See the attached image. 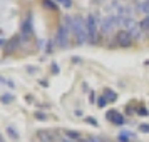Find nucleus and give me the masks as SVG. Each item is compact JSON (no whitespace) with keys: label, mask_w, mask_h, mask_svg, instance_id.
I'll return each mask as SVG.
<instances>
[{"label":"nucleus","mask_w":149,"mask_h":142,"mask_svg":"<svg viewBox=\"0 0 149 142\" xmlns=\"http://www.w3.org/2000/svg\"><path fill=\"white\" fill-rule=\"evenodd\" d=\"M72 30H74V35L77 39V44H84V42L89 40L87 37V25L84 24L81 17H75L72 20Z\"/></svg>","instance_id":"1"},{"label":"nucleus","mask_w":149,"mask_h":142,"mask_svg":"<svg viewBox=\"0 0 149 142\" xmlns=\"http://www.w3.org/2000/svg\"><path fill=\"white\" fill-rule=\"evenodd\" d=\"M86 25H87V37L89 42L95 44L97 39H99V24H97V19L95 15H87V20H86Z\"/></svg>","instance_id":"2"},{"label":"nucleus","mask_w":149,"mask_h":142,"mask_svg":"<svg viewBox=\"0 0 149 142\" xmlns=\"http://www.w3.org/2000/svg\"><path fill=\"white\" fill-rule=\"evenodd\" d=\"M119 22L121 19L119 17H114V15H109L106 19H102V22L99 24V27H101V32L102 34H111V32H114L117 25H119Z\"/></svg>","instance_id":"3"},{"label":"nucleus","mask_w":149,"mask_h":142,"mask_svg":"<svg viewBox=\"0 0 149 142\" xmlns=\"http://www.w3.org/2000/svg\"><path fill=\"white\" fill-rule=\"evenodd\" d=\"M122 22H124V27H126V30L132 35V39L139 40V39L142 37V28H141V25H139L136 20L127 19V20H122Z\"/></svg>","instance_id":"4"},{"label":"nucleus","mask_w":149,"mask_h":142,"mask_svg":"<svg viewBox=\"0 0 149 142\" xmlns=\"http://www.w3.org/2000/svg\"><path fill=\"white\" fill-rule=\"evenodd\" d=\"M116 40H117L119 47H131L132 45V35L129 34L127 30H121L116 35Z\"/></svg>","instance_id":"5"},{"label":"nucleus","mask_w":149,"mask_h":142,"mask_svg":"<svg viewBox=\"0 0 149 142\" xmlns=\"http://www.w3.org/2000/svg\"><path fill=\"white\" fill-rule=\"evenodd\" d=\"M57 44H59V47H69V28L65 25H62L59 27L57 30Z\"/></svg>","instance_id":"6"},{"label":"nucleus","mask_w":149,"mask_h":142,"mask_svg":"<svg viewBox=\"0 0 149 142\" xmlns=\"http://www.w3.org/2000/svg\"><path fill=\"white\" fill-rule=\"evenodd\" d=\"M106 117H107L112 124H124V117H122V114H119L117 110H109L107 114H106Z\"/></svg>","instance_id":"7"},{"label":"nucleus","mask_w":149,"mask_h":142,"mask_svg":"<svg viewBox=\"0 0 149 142\" xmlns=\"http://www.w3.org/2000/svg\"><path fill=\"white\" fill-rule=\"evenodd\" d=\"M37 137H39L40 142H54L55 141V135L52 132H47V130H39Z\"/></svg>","instance_id":"8"},{"label":"nucleus","mask_w":149,"mask_h":142,"mask_svg":"<svg viewBox=\"0 0 149 142\" xmlns=\"http://www.w3.org/2000/svg\"><path fill=\"white\" fill-rule=\"evenodd\" d=\"M17 47H19V37H14V40H8L5 44V54H10V52L17 50Z\"/></svg>","instance_id":"9"},{"label":"nucleus","mask_w":149,"mask_h":142,"mask_svg":"<svg viewBox=\"0 0 149 142\" xmlns=\"http://www.w3.org/2000/svg\"><path fill=\"white\" fill-rule=\"evenodd\" d=\"M104 97L107 99V102H114L116 99H117V95H116V92H112L111 89H106V92H104Z\"/></svg>","instance_id":"10"},{"label":"nucleus","mask_w":149,"mask_h":142,"mask_svg":"<svg viewBox=\"0 0 149 142\" xmlns=\"http://www.w3.org/2000/svg\"><path fill=\"white\" fill-rule=\"evenodd\" d=\"M137 10H139V12H144V14H149V0L141 2V3L137 5Z\"/></svg>","instance_id":"11"},{"label":"nucleus","mask_w":149,"mask_h":142,"mask_svg":"<svg viewBox=\"0 0 149 142\" xmlns=\"http://www.w3.org/2000/svg\"><path fill=\"white\" fill-rule=\"evenodd\" d=\"M139 25H141L142 32H149V17H146V19H142V20L139 22Z\"/></svg>","instance_id":"12"},{"label":"nucleus","mask_w":149,"mask_h":142,"mask_svg":"<svg viewBox=\"0 0 149 142\" xmlns=\"http://www.w3.org/2000/svg\"><path fill=\"white\" fill-rule=\"evenodd\" d=\"M84 142H109V141H104L101 137H89V139H86Z\"/></svg>","instance_id":"13"},{"label":"nucleus","mask_w":149,"mask_h":142,"mask_svg":"<svg viewBox=\"0 0 149 142\" xmlns=\"http://www.w3.org/2000/svg\"><path fill=\"white\" fill-rule=\"evenodd\" d=\"M106 104H107V99H106L104 95H102V97H99V100H97V105H99V107H104Z\"/></svg>","instance_id":"14"},{"label":"nucleus","mask_w":149,"mask_h":142,"mask_svg":"<svg viewBox=\"0 0 149 142\" xmlns=\"http://www.w3.org/2000/svg\"><path fill=\"white\" fill-rule=\"evenodd\" d=\"M14 100V97H12V95H2V102H3V104H8V102H12Z\"/></svg>","instance_id":"15"},{"label":"nucleus","mask_w":149,"mask_h":142,"mask_svg":"<svg viewBox=\"0 0 149 142\" xmlns=\"http://www.w3.org/2000/svg\"><path fill=\"white\" fill-rule=\"evenodd\" d=\"M139 130H141V132L149 134V124H141V125H139Z\"/></svg>","instance_id":"16"},{"label":"nucleus","mask_w":149,"mask_h":142,"mask_svg":"<svg viewBox=\"0 0 149 142\" xmlns=\"http://www.w3.org/2000/svg\"><path fill=\"white\" fill-rule=\"evenodd\" d=\"M35 119H37V121H45V119H47V115L42 114V112H37V114H35Z\"/></svg>","instance_id":"17"},{"label":"nucleus","mask_w":149,"mask_h":142,"mask_svg":"<svg viewBox=\"0 0 149 142\" xmlns=\"http://www.w3.org/2000/svg\"><path fill=\"white\" fill-rule=\"evenodd\" d=\"M7 130H8V135H10V137H14V139H17V137H19V135H17V132H15L12 127H8Z\"/></svg>","instance_id":"18"},{"label":"nucleus","mask_w":149,"mask_h":142,"mask_svg":"<svg viewBox=\"0 0 149 142\" xmlns=\"http://www.w3.org/2000/svg\"><path fill=\"white\" fill-rule=\"evenodd\" d=\"M44 5L49 7V8H52V10H55V5L52 3V2H49V0H44Z\"/></svg>","instance_id":"19"},{"label":"nucleus","mask_w":149,"mask_h":142,"mask_svg":"<svg viewBox=\"0 0 149 142\" xmlns=\"http://www.w3.org/2000/svg\"><path fill=\"white\" fill-rule=\"evenodd\" d=\"M65 134H69L70 137H74V139H81V135L75 134V132H72V130H65Z\"/></svg>","instance_id":"20"},{"label":"nucleus","mask_w":149,"mask_h":142,"mask_svg":"<svg viewBox=\"0 0 149 142\" xmlns=\"http://www.w3.org/2000/svg\"><path fill=\"white\" fill-rule=\"evenodd\" d=\"M57 2H62L65 7H70V5H72V2H70V0H57Z\"/></svg>","instance_id":"21"},{"label":"nucleus","mask_w":149,"mask_h":142,"mask_svg":"<svg viewBox=\"0 0 149 142\" xmlns=\"http://www.w3.org/2000/svg\"><path fill=\"white\" fill-rule=\"evenodd\" d=\"M139 114H141V115H148V109L141 107V109H139Z\"/></svg>","instance_id":"22"},{"label":"nucleus","mask_w":149,"mask_h":142,"mask_svg":"<svg viewBox=\"0 0 149 142\" xmlns=\"http://www.w3.org/2000/svg\"><path fill=\"white\" fill-rule=\"evenodd\" d=\"M86 121H87L89 124H92V125H97V121H95V119H86Z\"/></svg>","instance_id":"23"},{"label":"nucleus","mask_w":149,"mask_h":142,"mask_svg":"<svg viewBox=\"0 0 149 142\" xmlns=\"http://www.w3.org/2000/svg\"><path fill=\"white\" fill-rule=\"evenodd\" d=\"M3 44H7V42H5V40H2V39H0V45H3Z\"/></svg>","instance_id":"24"},{"label":"nucleus","mask_w":149,"mask_h":142,"mask_svg":"<svg viewBox=\"0 0 149 142\" xmlns=\"http://www.w3.org/2000/svg\"><path fill=\"white\" fill-rule=\"evenodd\" d=\"M64 142H69V141H64Z\"/></svg>","instance_id":"25"}]
</instances>
